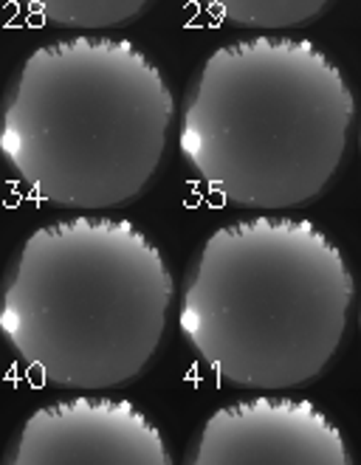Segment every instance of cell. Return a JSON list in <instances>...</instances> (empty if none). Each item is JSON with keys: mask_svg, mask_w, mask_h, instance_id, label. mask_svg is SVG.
I'll return each instance as SVG.
<instances>
[{"mask_svg": "<svg viewBox=\"0 0 361 465\" xmlns=\"http://www.w3.org/2000/svg\"><path fill=\"white\" fill-rule=\"evenodd\" d=\"M175 114L161 71L127 40L40 45L0 111V155L29 193L63 209L135 198L166 147Z\"/></svg>", "mask_w": 361, "mask_h": 465, "instance_id": "cell-1", "label": "cell"}, {"mask_svg": "<svg viewBox=\"0 0 361 465\" xmlns=\"http://www.w3.org/2000/svg\"><path fill=\"white\" fill-rule=\"evenodd\" d=\"M353 302L342 252L311 221L220 226L192 260L178 324L217 378L246 390L299 387L339 350Z\"/></svg>", "mask_w": 361, "mask_h": 465, "instance_id": "cell-2", "label": "cell"}, {"mask_svg": "<svg viewBox=\"0 0 361 465\" xmlns=\"http://www.w3.org/2000/svg\"><path fill=\"white\" fill-rule=\"evenodd\" d=\"M170 302L173 273L145 232L79 214L20 245L0 291V333L48 384L105 390L145 370Z\"/></svg>", "mask_w": 361, "mask_h": 465, "instance_id": "cell-3", "label": "cell"}, {"mask_svg": "<svg viewBox=\"0 0 361 465\" xmlns=\"http://www.w3.org/2000/svg\"><path fill=\"white\" fill-rule=\"evenodd\" d=\"M353 94L314 43L252 37L220 45L184 99L178 147L220 198L286 209L316 198L339 170Z\"/></svg>", "mask_w": 361, "mask_h": 465, "instance_id": "cell-4", "label": "cell"}, {"mask_svg": "<svg viewBox=\"0 0 361 465\" xmlns=\"http://www.w3.org/2000/svg\"><path fill=\"white\" fill-rule=\"evenodd\" d=\"M4 465H173L155 423L130 401L79 395L40 406Z\"/></svg>", "mask_w": 361, "mask_h": 465, "instance_id": "cell-5", "label": "cell"}, {"mask_svg": "<svg viewBox=\"0 0 361 465\" xmlns=\"http://www.w3.org/2000/svg\"><path fill=\"white\" fill-rule=\"evenodd\" d=\"M186 465H350V454L316 403L260 395L220 406Z\"/></svg>", "mask_w": 361, "mask_h": 465, "instance_id": "cell-6", "label": "cell"}, {"mask_svg": "<svg viewBox=\"0 0 361 465\" xmlns=\"http://www.w3.org/2000/svg\"><path fill=\"white\" fill-rule=\"evenodd\" d=\"M204 4L243 29H288L316 17L327 0H204Z\"/></svg>", "mask_w": 361, "mask_h": 465, "instance_id": "cell-7", "label": "cell"}, {"mask_svg": "<svg viewBox=\"0 0 361 465\" xmlns=\"http://www.w3.org/2000/svg\"><path fill=\"white\" fill-rule=\"evenodd\" d=\"M23 4L63 29H107L135 17L147 6V0H23Z\"/></svg>", "mask_w": 361, "mask_h": 465, "instance_id": "cell-8", "label": "cell"}]
</instances>
